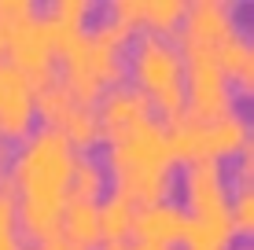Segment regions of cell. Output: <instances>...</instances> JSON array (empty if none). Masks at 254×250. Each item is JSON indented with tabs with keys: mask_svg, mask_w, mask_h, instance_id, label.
<instances>
[{
	"mask_svg": "<svg viewBox=\"0 0 254 250\" xmlns=\"http://www.w3.org/2000/svg\"><path fill=\"white\" fill-rule=\"evenodd\" d=\"M74 144L48 125H33L19 140L7 162V195L15 202L19 232L33 243L59 239V217L70 195V169H74Z\"/></svg>",
	"mask_w": 254,
	"mask_h": 250,
	"instance_id": "1",
	"label": "cell"
},
{
	"mask_svg": "<svg viewBox=\"0 0 254 250\" xmlns=\"http://www.w3.org/2000/svg\"><path fill=\"white\" fill-rule=\"evenodd\" d=\"M103 169L115 180V192L129 195L136 206L159 202L173 188V151L166 140V125L147 118L126 133L103 140Z\"/></svg>",
	"mask_w": 254,
	"mask_h": 250,
	"instance_id": "2",
	"label": "cell"
},
{
	"mask_svg": "<svg viewBox=\"0 0 254 250\" xmlns=\"http://www.w3.org/2000/svg\"><path fill=\"white\" fill-rule=\"evenodd\" d=\"M129 33H122L115 22L103 15L96 26L81 33L77 41L59 51V66L56 77L63 81V89L77 103H92L111 89V85L126 81V48H129Z\"/></svg>",
	"mask_w": 254,
	"mask_h": 250,
	"instance_id": "3",
	"label": "cell"
},
{
	"mask_svg": "<svg viewBox=\"0 0 254 250\" xmlns=\"http://www.w3.org/2000/svg\"><path fill=\"white\" fill-rule=\"evenodd\" d=\"M126 74L151 110H162L166 118L185 110V59L173 37L136 33L126 48Z\"/></svg>",
	"mask_w": 254,
	"mask_h": 250,
	"instance_id": "4",
	"label": "cell"
},
{
	"mask_svg": "<svg viewBox=\"0 0 254 250\" xmlns=\"http://www.w3.org/2000/svg\"><path fill=\"white\" fill-rule=\"evenodd\" d=\"M162 125L173 158L181 162H225L251 148V118L243 110H229L221 118H195L181 110Z\"/></svg>",
	"mask_w": 254,
	"mask_h": 250,
	"instance_id": "5",
	"label": "cell"
},
{
	"mask_svg": "<svg viewBox=\"0 0 254 250\" xmlns=\"http://www.w3.org/2000/svg\"><path fill=\"white\" fill-rule=\"evenodd\" d=\"M185 59V110L195 118H221L236 110V89L221 74L214 51L181 48Z\"/></svg>",
	"mask_w": 254,
	"mask_h": 250,
	"instance_id": "6",
	"label": "cell"
},
{
	"mask_svg": "<svg viewBox=\"0 0 254 250\" xmlns=\"http://www.w3.org/2000/svg\"><path fill=\"white\" fill-rule=\"evenodd\" d=\"M4 63H11L33 89L45 85L48 77H56L59 48H56V37H52V30H48L45 11H33L30 19L15 30L11 45H7V51H4Z\"/></svg>",
	"mask_w": 254,
	"mask_h": 250,
	"instance_id": "7",
	"label": "cell"
},
{
	"mask_svg": "<svg viewBox=\"0 0 254 250\" xmlns=\"http://www.w3.org/2000/svg\"><path fill=\"white\" fill-rule=\"evenodd\" d=\"M240 30V19H236V4L232 0H195V4H185V15H181V41L177 48H199V51H217L225 37Z\"/></svg>",
	"mask_w": 254,
	"mask_h": 250,
	"instance_id": "8",
	"label": "cell"
},
{
	"mask_svg": "<svg viewBox=\"0 0 254 250\" xmlns=\"http://www.w3.org/2000/svg\"><path fill=\"white\" fill-rule=\"evenodd\" d=\"M37 122L33 110V85L0 59V136L4 140H22Z\"/></svg>",
	"mask_w": 254,
	"mask_h": 250,
	"instance_id": "9",
	"label": "cell"
},
{
	"mask_svg": "<svg viewBox=\"0 0 254 250\" xmlns=\"http://www.w3.org/2000/svg\"><path fill=\"white\" fill-rule=\"evenodd\" d=\"M92 110H96V122H100V144L111 140V136H118V133H126V129H133V125H140V122H147V118H155L151 103L140 96L129 81L111 85V89L92 103Z\"/></svg>",
	"mask_w": 254,
	"mask_h": 250,
	"instance_id": "10",
	"label": "cell"
},
{
	"mask_svg": "<svg viewBox=\"0 0 254 250\" xmlns=\"http://www.w3.org/2000/svg\"><path fill=\"white\" fill-rule=\"evenodd\" d=\"M185 225H188V217H185V210H181V202H173V199L144 202V206H136V213H133V232H129V239L147 243V247H173L185 236Z\"/></svg>",
	"mask_w": 254,
	"mask_h": 250,
	"instance_id": "11",
	"label": "cell"
},
{
	"mask_svg": "<svg viewBox=\"0 0 254 250\" xmlns=\"http://www.w3.org/2000/svg\"><path fill=\"white\" fill-rule=\"evenodd\" d=\"M214 59H217V66H221V74L232 81V89L251 92V85H254V41H251V33L243 30V26L217 45Z\"/></svg>",
	"mask_w": 254,
	"mask_h": 250,
	"instance_id": "12",
	"label": "cell"
},
{
	"mask_svg": "<svg viewBox=\"0 0 254 250\" xmlns=\"http://www.w3.org/2000/svg\"><path fill=\"white\" fill-rule=\"evenodd\" d=\"M59 239L89 250L100 243V213H96V202L89 199H66L63 217H59Z\"/></svg>",
	"mask_w": 254,
	"mask_h": 250,
	"instance_id": "13",
	"label": "cell"
},
{
	"mask_svg": "<svg viewBox=\"0 0 254 250\" xmlns=\"http://www.w3.org/2000/svg\"><path fill=\"white\" fill-rule=\"evenodd\" d=\"M45 19H48L52 37H56V48L63 51L70 41H77L85 30H89L92 4H89V0H56V4L45 11Z\"/></svg>",
	"mask_w": 254,
	"mask_h": 250,
	"instance_id": "14",
	"label": "cell"
},
{
	"mask_svg": "<svg viewBox=\"0 0 254 250\" xmlns=\"http://www.w3.org/2000/svg\"><path fill=\"white\" fill-rule=\"evenodd\" d=\"M96 213H100V243H118V239H129V232H133L136 202L122 192H107L96 202Z\"/></svg>",
	"mask_w": 254,
	"mask_h": 250,
	"instance_id": "15",
	"label": "cell"
},
{
	"mask_svg": "<svg viewBox=\"0 0 254 250\" xmlns=\"http://www.w3.org/2000/svg\"><path fill=\"white\" fill-rule=\"evenodd\" d=\"M103 188H107V169H103V162L96 158L92 151H77L74 169H70V195H66V199L100 202Z\"/></svg>",
	"mask_w": 254,
	"mask_h": 250,
	"instance_id": "16",
	"label": "cell"
},
{
	"mask_svg": "<svg viewBox=\"0 0 254 250\" xmlns=\"http://www.w3.org/2000/svg\"><path fill=\"white\" fill-rule=\"evenodd\" d=\"M185 0H144V33H162L170 37L181 26Z\"/></svg>",
	"mask_w": 254,
	"mask_h": 250,
	"instance_id": "17",
	"label": "cell"
},
{
	"mask_svg": "<svg viewBox=\"0 0 254 250\" xmlns=\"http://www.w3.org/2000/svg\"><path fill=\"white\" fill-rule=\"evenodd\" d=\"M33 11H37L33 0H0V59H4L7 45H11L15 30H19Z\"/></svg>",
	"mask_w": 254,
	"mask_h": 250,
	"instance_id": "18",
	"label": "cell"
},
{
	"mask_svg": "<svg viewBox=\"0 0 254 250\" xmlns=\"http://www.w3.org/2000/svg\"><path fill=\"white\" fill-rule=\"evenodd\" d=\"M229 217H232V232L247 236L254 225V192L251 184H236V192L229 195Z\"/></svg>",
	"mask_w": 254,
	"mask_h": 250,
	"instance_id": "19",
	"label": "cell"
},
{
	"mask_svg": "<svg viewBox=\"0 0 254 250\" xmlns=\"http://www.w3.org/2000/svg\"><path fill=\"white\" fill-rule=\"evenodd\" d=\"M0 250H19V217L4 184H0Z\"/></svg>",
	"mask_w": 254,
	"mask_h": 250,
	"instance_id": "20",
	"label": "cell"
},
{
	"mask_svg": "<svg viewBox=\"0 0 254 250\" xmlns=\"http://www.w3.org/2000/svg\"><path fill=\"white\" fill-rule=\"evenodd\" d=\"M103 250H177V247H147L136 239H118V243H103Z\"/></svg>",
	"mask_w": 254,
	"mask_h": 250,
	"instance_id": "21",
	"label": "cell"
},
{
	"mask_svg": "<svg viewBox=\"0 0 254 250\" xmlns=\"http://www.w3.org/2000/svg\"><path fill=\"white\" fill-rule=\"evenodd\" d=\"M30 250H81V247L66 243V239H48V243H33Z\"/></svg>",
	"mask_w": 254,
	"mask_h": 250,
	"instance_id": "22",
	"label": "cell"
},
{
	"mask_svg": "<svg viewBox=\"0 0 254 250\" xmlns=\"http://www.w3.org/2000/svg\"><path fill=\"white\" fill-rule=\"evenodd\" d=\"M4 169H7V144H4V136H0V180H4Z\"/></svg>",
	"mask_w": 254,
	"mask_h": 250,
	"instance_id": "23",
	"label": "cell"
},
{
	"mask_svg": "<svg viewBox=\"0 0 254 250\" xmlns=\"http://www.w3.org/2000/svg\"><path fill=\"white\" fill-rule=\"evenodd\" d=\"M229 250H251V247H229Z\"/></svg>",
	"mask_w": 254,
	"mask_h": 250,
	"instance_id": "24",
	"label": "cell"
}]
</instances>
